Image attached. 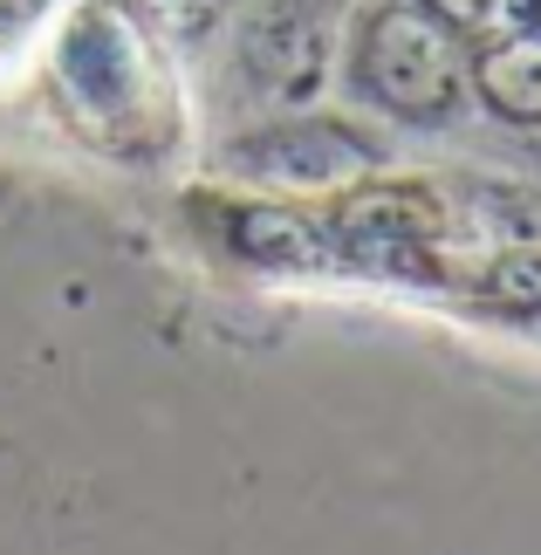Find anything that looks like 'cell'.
<instances>
[{"mask_svg": "<svg viewBox=\"0 0 541 555\" xmlns=\"http://www.w3.org/2000/svg\"><path fill=\"white\" fill-rule=\"evenodd\" d=\"M55 103L90 152L111 158H165L179 138V90H171L158 41L117 0H82L55 35L49 62Z\"/></svg>", "mask_w": 541, "mask_h": 555, "instance_id": "obj_1", "label": "cell"}, {"mask_svg": "<svg viewBox=\"0 0 541 555\" xmlns=\"http://www.w3.org/2000/svg\"><path fill=\"white\" fill-rule=\"evenodd\" d=\"M466 41L460 28L431 21L411 0H371L350 14L343 35V82L377 117L411 124V131H446L466 111Z\"/></svg>", "mask_w": 541, "mask_h": 555, "instance_id": "obj_2", "label": "cell"}, {"mask_svg": "<svg viewBox=\"0 0 541 555\" xmlns=\"http://www.w3.org/2000/svg\"><path fill=\"white\" fill-rule=\"evenodd\" d=\"M322 254L350 261L363 274L398 282H446V241H452V199L425 179H357L330 192L322 212Z\"/></svg>", "mask_w": 541, "mask_h": 555, "instance_id": "obj_3", "label": "cell"}, {"mask_svg": "<svg viewBox=\"0 0 541 555\" xmlns=\"http://www.w3.org/2000/svg\"><path fill=\"white\" fill-rule=\"evenodd\" d=\"M384 165V144L350 117H322V111H281L268 124H247L220 144V172L261 185V192H288V199H330V192L371 179Z\"/></svg>", "mask_w": 541, "mask_h": 555, "instance_id": "obj_4", "label": "cell"}, {"mask_svg": "<svg viewBox=\"0 0 541 555\" xmlns=\"http://www.w3.org/2000/svg\"><path fill=\"white\" fill-rule=\"evenodd\" d=\"M336 8L343 0H254L241 28V76L281 111H301L336 55Z\"/></svg>", "mask_w": 541, "mask_h": 555, "instance_id": "obj_5", "label": "cell"}, {"mask_svg": "<svg viewBox=\"0 0 541 555\" xmlns=\"http://www.w3.org/2000/svg\"><path fill=\"white\" fill-rule=\"evenodd\" d=\"M192 227L206 233L220 254L247 268H315L322 261V233L315 220H301L281 199H233V192H185Z\"/></svg>", "mask_w": 541, "mask_h": 555, "instance_id": "obj_6", "label": "cell"}, {"mask_svg": "<svg viewBox=\"0 0 541 555\" xmlns=\"http://www.w3.org/2000/svg\"><path fill=\"white\" fill-rule=\"evenodd\" d=\"M466 96L493 124L541 131V21H493L466 41Z\"/></svg>", "mask_w": 541, "mask_h": 555, "instance_id": "obj_7", "label": "cell"}, {"mask_svg": "<svg viewBox=\"0 0 541 555\" xmlns=\"http://www.w3.org/2000/svg\"><path fill=\"white\" fill-rule=\"evenodd\" d=\"M117 8L131 14L158 49H199V41H212L227 28V14L241 8V0H117Z\"/></svg>", "mask_w": 541, "mask_h": 555, "instance_id": "obj_8", "label": "cell"}, {"mask_svg": "<svg viewBox=\"0 0 541 555\" xmlns=\"http://www.w3.org/2000/svg\"><path fill=\"white\" fill-rule=\"evenodd\" d=\"M411 8H425L431 21H446L460 35H480L493 21H507V0H411Z\"/></svg>", "mask_w": 541, "mask_h": 555, "instance_id": "obj_9", "label": "cell"}, {"mask_svg": "<svg viewBox=\"0 0 541 555\" xmlns=\"http://www.w3.org/2000/svg\"><path fill=\"white\" fill-rule=\"evenodd\" d=\"M49 8V0H0V35H14V28H28V21Z\"/></svg>", "mask_w": 541, "mask_h": 555, "instance_id": "obj_10", "label": "cell"}, {"mask_svg": "<svg viewBox=\"0 0 541 555\" xmlns=\"http://www.w3.org/2000/svg\"><path fill=\"white\" fill-rule=\"evenodd\" d=\"M521 14V21H541V0H507V21Z\"/></svg>", "mask_w": 541, "mask_h": 555, "instance_id": "obj_11", "label": "cell"}]
</instances>
